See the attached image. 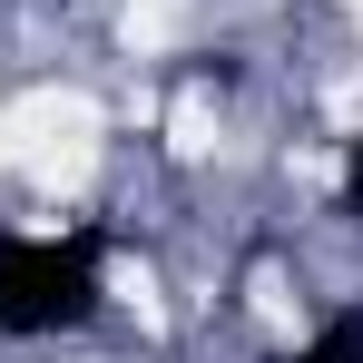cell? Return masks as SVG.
Segmentation results:
<instances>
[{
	"mask_svg": "<svg viewBox=\"0 0 363 363\" xmlns=\"http://www.w3.org/2000/svg\"><path fill=\"white\" fill-rule=\"evenodd\" d=\"M99 314V236H0V334H60Z\"/></svg>",
	"mask_w": 363,
	"mask_h": 363,
	"instance_id": "1",
	"label": "cell"
},
{
	"mask_svg": "<svg viewBox=\"0 0 363 363\" xmlns=\"http://www.w3.org/2000/svg\"><path fill=\"white\" fill-rule=\"evenodd\" d=\"M285 363H363V314H334L304 354H285Z\"/></svg>",
	"mask_w": 363,
	"mask_h": 363,
	"instance_id": "2",
	"label": "cell"
},
{
	"mask_svg": "<svg viewBox=\"0 0 363 363\" xmlns=\"http://www.w3.org/2000/svg\"><path fill=\"white\" fill-rule=\"evenodd\" d=\"M344 216L363 226V147H354V167H344Z\"/></svg>",
	"mask_w": 363,
	"mask_h": 363,
	"instance_id": "3",
	"label": "cell"
}]
</instances>
